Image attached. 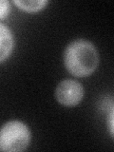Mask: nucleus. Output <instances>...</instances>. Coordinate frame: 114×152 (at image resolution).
Instances as JSON below:
<instances>
[{"instance_id":"obj_4","label":"nucleus","mask_w":114,"mask_h":152,"mask_svg":"<svg viewBox=\"0 0 114 152\" xmlns=\"http://www.w3.org/2000/svg\"><path fill=\"white\" fill-rule=\"evenodd\" d=\"M14 47L13 34L8 26L0 23V63L12 54Z\"/></svg>"},{"instance_id":"obj_6","label":"nucleus","mask_w":114,"mask_h":152,"mask_svg":"<svg viewBox=\"0 0 114 152\" xmlns=\"http://www.w3.org/2000/svg\"><path fill=\"white\" fill-rule=\"evenodd\" d=\"M11 3L7 0H0V20L8 17L11 12Z\"/></svg>"},{"instance_id":"obj_7","label":"nucleus","mask_w":114,"mask_h":152,"mask_svg":"<svg viewBox=\"0 0 114 152\" xmlns=\"http://www.w3.org/2000/svg\"><path fill=\"white\" fill-rule=\"evenodd\" d=\"M109 130H110V135L113 136V108L111 109L109 116Z\"/></svg>"},{"instance_id":"obj_2","label":"nucleus","mask_w":114,"mask_h":152,"mask_svg":"<svg viewBox=\"0 0 114 152\" xmlns=\"http://www.w3.org/2000/svg\"><path fill=\"white\" fill-rule=\"evenodd\" d=\"M31 133L25 123L12 120L0 128V150L6 152L23 151L28 146Z\"/></svg>"},{"instance_id":"obj_3","label":"nucleus","mask_w":114,"mask_h":152,"mask_svg":"<svg viewBox=\"0 0 114 152\" xmlns=\"http://www.w3.org/2000/svg\"><path fill=\"white\" fill-rule=\"evenodd\" d=\"M84 97V88L78 81L65 79L58 84L55 89V98L65 107H74Z\"/></svg>"},{"instance_id":"obj_1","label":"nucleus","mask_w":114,"mask_h":152,"mask_svg":"<svg viewBox=\"0 0 114 152\" xmlns=\"http://www.w3.org/2000/svg\"><path fill=\"white\" fill-rule=\"evenodd\" d=\"M66 70L76 77H87L93 73L99 64L97 49L90 41L74 40L66 46L64 52Z\"/></svg>"},{"instance_id":"obj_5","label":"nucleus","mask_w":114,"mask_h":152,"mask_svg":"<svg viewBox=\"0 0 114 152\" xmlns=\"http://www.w3.org/2000/svg\"><path fill=\"white\" fill-rule=\"evenodd\" d=\"M49 1L47 0H33V1H27V0H14L13 4L27 12H36L44 9Z\"/></svg>"}]
</instances>
